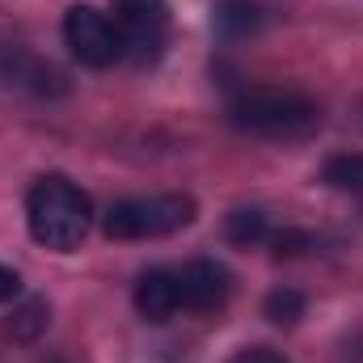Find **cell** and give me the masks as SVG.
<instances>
[{
  "mask_svg": "<svg viewBox=\"0 0 363 363\" xmlns=\"http://www.w3.org/2000/svg\"><path fill=\"white\" fill-rule=\"evenodd\" d=\"M262 313L271 317L274 325H296L304 317V296L296 287H274L267 296V304H262Z\"/></svg>",
  "mask_w": 363,
  "mask_h": 363,
  "instance_id": "cell-12",
  "label": "cell"
},
{
  "mask_svg": "<svg viewBox=\"0 0 363 363\" xmlns=\"http://www.w3.org/2000/svg\"><path fill=\"white\" fill-rule=\"evenodd\" d=\"M216 30L224 38H250L262 30V9L250 0H220L216 4Z\"/></svg>",
  "mask_w": 363,
  "mask_h": 363,
  "instance_id": "cell-8",
  "label": "cell"
},
{
  "mask_svg": "<svg viewBox=\"0 0 363 363\" xmlns=\"http://www.w3.org/2000/svg\"><path fill=\"white\" fill-rule=\"evenodd\" d=\"M17 291H21V274L13 271V267H4V262H0V304L17 300Z\"/></svg>",
  "mask_w": 363,
  "mask_h": 363,
  "instance_id": "cell-16",
  "label": "cell"
},
{
  "mask_svg": "<svg viewBox=\"0 0 363 363\" xmlns=\"http://www.w3.org/2000/svg\"><path fill=\"white\" fill-rule=\"evenodd\" d=\"M321 178L330 182L334 190H351V194H359V190H363V157H359V152L330 157V161H325V169H321Z\"/></svg>",
  "mask_w": 363,
  "mask_h": 363,
  "instance_id": "cell-11",
  "label": "cell"
},
{
  "mask_svg": "<svg viewBox=\"0 0 363 363\" xmlns=\"http://www.w3.org/2000/svg\"><path fill=\"white\" fill-rule=\"evenodd\" d=\"M359 203H363V190H359Z\"/></svg>",
  "mask_w": 363,
  "mask_h": 363,
  "instance_id": "cell-17",
  "label": "cell"
},
{
  "mask_svg": "<svg viewBox=\"0 0 363 363\" xmlns=\"http://www.w3.org/2000/svg\"><path fill=\"white\" fill-rule=\"evenodd\" d=\"M89 220H93L89 194L64 174L38 178L26 194V224H30V237L43 250H55V254L77 250L89 233Z\"/></svg>",
  "mask_w": 363,
  "mask_h": 363,
  "instance_id": "cell-1",
  "label": "cell"
},
{
  "mask_svg": "<svg viewBox=\"0 0 363 363\" xmlns=\"http://www.w3.org/2000/svg\"><path fill=\"white\" fill-rule=\"evenodd\" d=\"M64 43L85 68H110L123 60V43H118L114 21L93 4H72L64 13Z\"/></svg>",
  "mask_w": 363,
  "mask_h": 363,
  "instance_id": "cell-5",
  "label": "cell"
},
{
  "mask_svg": "<svg viewBox=\"0 0 363 363\" xmlns=\"http://www.w3.org/2000/svg\"><path fill=\"white\" fill-rule=\"evenodd\" d=\"M131 300H135L140 317H148V321H169L174 313H182L178 271H165V267L144 271L140 283H135V291H131Z\"/></svg>",
  "mask_w": 363,
  "mask_h": 363,
  "instance_id": "cell-7",
  "label": "cell"
},
{
  "mask_svg": "<svg viewBox=\"0 0 363 363\" xmlns=\"http://www.w3.org/2000/svg\"><path fill=\"white\" fill-rule=\"evenodd\" d=\"M228 291H233V274L220 262H211V258L186 262L178 271V296L186 313H211V308H220L228 300Z\"/></svg>",
  "mask_w": 363,
  "mask_h": 363,
  "instance_id": "cell-6",
  "label": "cell"
},
{
  "mask_svg": "<svg viewBox=\"0 0 363 363\" xmlns=\"http://www.w3.org/2000/svg\"><path fill=\"white\" fill-rule=\"evenodd\" d=\"M228 118H233L241 131L291 140V135H308V131L321 123V106H317L308 93L258 85V89H241L228 101Z\"/></svg>",
  "mask_w": 363,
  "mask_h": 363,
  "instance_id": "cell-2",
  "label": "cell"
},
{
  "mask_svg": "<svg viewBox=\"0 0 363 363\" xmlns=\"http://www.w3.org/2000/svg\"><path fill=\"white\" fill-rule=\"evenodd\" d=\"M228 363H287L279 351H271V347H245V351H237Z\"/></svg>",
  "mask_w": 363,
  "mask_h": 363,
  "instance_id": "cell-15",
  "label": "cell"
},
{
  "mask_svg": "<svg viewBox=\"0 0 363 363\" xmlns=\"http://www.w3.org/2000/svg\"><path fill=\"white\" fill-rule=\"evenodd\" d=\"M271 245H274L279 258H296V254H308V250H313V237L300 233V228H283V233L271 237Z\"/></svg>",
  "mask_w": 363,
  "mask_h": 363,
  "instance_id": "cell-14",
  "label": "cell"
},
{
  "mask_svg": "<svg viewBox=\"0 0 363 363\" xmlns=\"http://www.w3.org/2000/svg\"><path fill=\"white\" fill-rule=\"evenodd\" d=\"M224 233H228V241H233V245H258V241H267V237H271V224H267V216H262L258 207H241V211H233V216H228Z\"/></svg>",
  "mask_w": 363,
  "mask_h": 363,
  "instance_id": "cell-10",
  "label": "cell"
},
{
  "mask_svg": "<svg viewBox=\"0 0 363 363\" xmlns=\"http://www.w3.org/2000/svg\"><path fill=\"white\" fill-rule=\"evenodd\" d=\"M114 30L131 64H157L169 43V4L165 0H114Z\"/></svg>",
  "mask_w": 363,
  "mask_h": 363,
  "instance_id": "cell-4",
  "label": "cell"
},
{
  "mask_svg": "<svg viewBox=\"0 0 363 363\" xmlns=\"http://www.w3.org/2000/svg\"><path fill=\"white\" fill-rule=\"evenodd\" d=\"M43 325H47V304H43V300H30V304L13 317V334H17V338H34Z\"/></svg>",
  "mask_w": 363,
  "mask_h": 363,
  "instance_id": "cell-13",
  "label": "cell"
},
{
  "mask_svg": "<svg viewBox=\"0 0 363 363\" xmlns=\"http://www.w3.org/2000/svg\"><path fill=\"white\" fill-rule=\"evenodd\" d=\"M194 220L190 194H148V199H118L101 216V233L110 241H152L169 237Z\"/></svg>",
  "mask_w": 363,
  "mask_h": 363,
  "instance_id": "cell-3",
  "label": "cell"
},
{
  "mask_svg": "<svg viewBox=\"0 0 363 363\" xmlns=\"http://www.w3.org/2000/svg\"><path fill=\"white\" fill-rule=\"evenodd\" d=\"M9 81L17 85H30L34 93H64V72L26 55V51H13V68H9Z\"/></svg>",
  "mask_w": 363,
  "mask_h": 363,
  "instance_id": "cell-9",
  "label": "cell"
}]
</instances>
